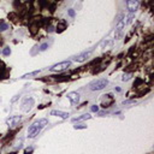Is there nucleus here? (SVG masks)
<instances>
[{
	"label": "nucleus",
	"mask_w": 154,
	"mask_h": 154,
	"mask_svg": "<svg viewBox=\"0 0 154 154\" xmlns=\"http://www.w3.org/2000/svg\"><path fill=\"white\" fill-rule=\"evenodd\" d=\"M47 123H48V120H47L46 118H42V119H40V120L34 122V123L29 126V129H28V137H29V138L36 137V136L38 135V132L42 130V128H43Z\"/></svg>",
	"instance_id": "1"
},
{
	"label": "nucleus",
	"mask_w": 154,
	"mask_h": 154,
	"mask_svg": "<svg viewBox=\"0 0 154 154\" xmlns=\"http://www.w3.org/2000/svg\"><path fill=\"white\" fill-rule=\"evenodd\" d=\"M107 84H108V81H107L106 78H100V79L93 81V82L89 84V89H90V90H93V91L101 90V89H103Z\"/></svg>",
	"instance_id": "2"
},
{
	"label": "nucleus",
	"mask_w": 154,
	"mask_h": 154,
	"mask_svg": "<svg viewBox=\"0 0 154 154\" xmlns=\"http://www.w3.org/2000/svg\"><path fill=\"white\" fill-rule=\"evenodd\" d=\"M71 65V61L70 60H65V61H61V63H58V64H54L53 66L49 67L51 71H54V72H61L66 69H69Z\"/></svg>",
	"instance_id": "3"
},
{
	"label": "nucleus",
	"mask_w": 154,
	"mask_h": 154,
	"mask_svg": "<svg viewBox=\"0 0 154 154\" xmlns=\"http://www.w3.org/2000/svg\"><path fill=\"white\" fill-rule=\"evenodd\" d=\"M123 28H124V19H123V16L119 14L118 20H117V26H116V34H114L116 38H119L120 37V34L123 31Z\"/></svg>",
	"instance_id": "4"
},
{
	"label": "nucleus",
	"mask_w": 154,
	"mask_h": 154,
	"mask_svg": "<svg viewBox=\"0 0 154 154\" xmlns=\"http://www.w3.org/2000/svg\"><path fill=\"white\" fill-rule=\"evenodd\" d=\"M125 4L130 12H136L140 7V0H125Z\"/></svg>",
	"instance_id": "5"
},
{
	"label": "nucleus",
	"mask_w": 154,
	"mask_h": 154,
	"mask_svg": "<svg viewBox=\"0 0 154 154\" xmlns=\"http://www.w3.org/2000/svg\"><path fill=\"white\" fill-rule=\"evenodd\" d=\"M34 99L32 97H25L24 100H23V102H22V109L24 111V112H28V111H30L31 109V107L34 106Z\"/></svg>",
	"instance_id": "6"
},
{
	"label": "nucleus",
	"mask_w": 154,
	"mask_h": 154,
	"mask_svg": "<svg viewBox=\"0 0 154 154\" xmlns=\"http://www.w3.org/2000/svg\"><path fill=\"white\" fill-rule=\"evenodd\" d=\"M91 52H93V48L89 49V51H85V52H83V53H81V54H78L77 57H75V60L78 61V63H82V61H84V60L90 55Z\"/></svg>",
	"instance_id": "7"
},
{
	"label": "nucleus",
	"mask_w": 154,
	"mask_h": 154,
	"mask_svg": "<svg viewBox=\"0 0 154 154\" xmlns=\"http://www.w3.org/2000/svg\"><path fill=\"white\" fill-rule=\"evenodd\" d=\"M67 99L71 101L72 105H76V103H78V101H79V94L76 93V91H71V93L67 94Z\"/></svg>",
	"instance_id": "8"
},
{
	"label": "nucleus",
	"mask_w": 154,
	"mask_h": 154,
	"mask_svg": "<svg viewBox=\"0 0 154 154\" xmlns=\"http://www.w3.org/2000/svg\"><path fill=\"white\" fill-rule=\"evenodd\" d=\"M20 120H22L20 116H13V117H10L6 119V124L10 126H13V125H17V123H19Z\"/></svg>",
	"instance_id": "9"
},
{
	"label": "nucleus",
	"mask_w": 154,
	"mask_h": 154,
	"mask_svg": "<svg viewBox=\"0 0 154 154\" xmlns=\"http://www.w3.org/2000/svg\"><path fill=\"white\" fill-rule=\"evenodd\" d=\"M51 116H55V117H59V118L66 119V118H69L70 113H69V112H64V111H58V109H54V111H51Z\"/></svg>",
	"instance_id": "10"
},
{
	"label": "nucleus",
	"mask_w": 154,
	"mask_h": 154,
	"mask_svg": "<svg viewBox=\"0 0 154 154\" xmlns=\"http://www.w3.org/2000/svg\"><path fill=\"white\" fill-rule=\"evenodd\" d=\"M105 96V100L102 101V107H109L112 103H113V96H112V94H106V95H103Z\"/></svg>",
	"instance_id": "11"
},
{
	"label": "nucleus",
	"mask_w": 154,
	"mask_h": 154,
	"mask_svg": "<svg viewBox=\"0 0 154 154\" xmlns=\"http://www.w3.org/2000/svg\"><path fill=\"white\" fill-rule=\"evenodd\" d=\"M90 118H91V116H90V114H88V113H85V114H82V116H79V117L72 118V122H73V123H76V122H82V120L90 119Z\"/></svg>",
	"instance_id": "12"
},
{
	"label": "nucleus",
	"mask_w": 154,
	"mask_h": 154,
	"mask_svg": "<svg viewBox=\"0 0 154 154\" xmlns=\"http://www.w3.org/2000/svg\"><path fill=\"white\" fill-rule=\"evenodd\" d=\"M65 28H66V23H65V22H60V23L57 25V31H58V32H61V31L65 30Z\"/></svg>",
	"instance_id": "13"
},
{
	"label": "nucleus",
	"mask_w": 154,
	"mask_h": 154,
	"mask_svg": "<svg viewBox=\"0 0 154 154\" xmlns=\"http://www.w3.org/2000/svg\"><path fill=\"white\" fill-rule=\"evenodd\" d=\"M38 72H40V70H36V71H32V72H30V73H25V75H23L20 78H28V77H31V76L37 75Z\"/></svg>",
	"instance_id": "14"
},
{
	"label": "nucleus",
	"mask_w": 154,
	"mask_h": 154,
	"mask_svg": "<svg viewBox=\"0 0 154 154\" xmlns=\"http://www.w3.org/2000/svg\"><path fill=\"white\" fill-rule=\"evenodd\" d=\"M8 29V24L7 23H0V32L1 31H5Z\"/></svg>",
	"instance_id": "15"
},
{
	"label": "nucleus",
	"mask_w": 154,
	"mask_h": 154,
	"mask_svg": "<svg viewBox=\"0 0 154 154\" xmlns=\"http://www.w3.org/2000/svg\"><path fill=\"white\" fill-rule=\"evenodd\" d=\"M2 54H4V55H10V54H11V49H10L8 47H5L4 51H2Z\"/></svg>",
	"instance_id": "16"
},
{
	"label": "nucleus",
	"mask_w": 154,
	"mask_h": 154,
	"mask_svg": "<svg viewBox=\"0 0 154 154\" xmlns=\"http://www.w3.org/2000/svg\"><path fill=\"white\" fill-rule=\"evenodd\" d=\"M47 47H48V45H47V43H42V45L40 46V51H42V52H43V51H46V49H47Z\"/></svg>",
	"instance_id": "17"
},
{
	"label": "nucleus",
	"mask_w": 154,
	"mask_h": 154,
	"mask_svg": "<svg viewBox=\"0 0 154 154\" xmlns=\"http://www.w3.org/2000/svg\"><path fill=\"white\" fill-rule=\"evenodd\" d=\"M122 79H123L124 82H125V81H129V79H130V73H126V75H123V78H122Z\"/></svg>",
	"instance_id": "18"
},
{
	"label": "nucleus",
	"mask_w": 154,
	"mask_h": 154,
	"mask_svg": "<svg viewBox=\"0 0 154 154\" xmlns=\"http://www.w3.org/2000/svg\"><path fill=\"white\" fill-rule=\"evenodd\" d=\"M90 111H91V112H97V111H99V107H97L96 105H93V106L90 107Z\"/></svg>",
	"instance_id": "19"
},
{
	"label": "nucleus",
	"mask_w": 154,
	"mask_h": 154,
	"mask_svg": "<svg viewBox=\"0 0 154 154\" xmlns=\"http://www.w3.org/2000/svg\"><path fill=\"white\" fill-rule=\"evenodd\" d=\"M73 128H75V129H85L87 125H84V124H79V125H75Z\"/></svg>",
	"instance_id": "20"
},
{
	"label": "nucleus",
	"mask_w": 154,
	"mask_h": 154,
	"mask_svg": "<svg viewBox=\"0 0 154 154\" xmlns=\"http://www.w3.org/2000/svg\"><path fill=\"white\" fill-rule=\"evenodd\" d=\"M69 16L73 17V16H75V11H73V10H69Z\"/></svg>",
	"instance_id": "21"
},
{
	"label": "nucleus",
	"mask_w": 154,
	"mask_h": 154,
	"mask_svg": "<svg viewBox=\"0 0 154 154\" xmlns=\"http://www.w3.org/2000/svg\"><path fill=\"white\" fill-rule=\"evenodd\" d=\"M20 2H28V1H30V0H19Z\"/></svg>",
	"instance_id": "22"
}]
</instances>
